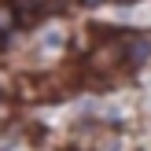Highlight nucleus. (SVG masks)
<instances>
[{
    "instance_id": "1",
    "label": "nucleus",
    "mask_w": 151,
    "mask_h": 151,
    "mask_svg": "<svg viewBox=\"0 0 151 151\" xmlns=\"http://www.w3.org/2000/svg\"><path fill=\"white\" fill-rule=\"evenodd\" d=\"M125 55H129L133 66L147 63V55H151V41H144V37H125Z\"/></svg>"
},
{
    "instance_id": "2",
    "label": "nucleus",
    "mask_w": 151,
    "mask_h": 151,
    "mask_svg": "<svg viewBox=\"0 0 151 151\" xmlns=\"http://www.w3.org/2000/svg\"><path fill=\"white\" fill-rule=\"evenodd\" d=\"M118 55H122V48H118V44H103V48L92 55V66H96V70H111V66L118 63Z\"/></svg>"
},
{
    "instance_id": "3",
    "label": "nucleus",
    "mask_w": 151,
    "mask_h": 151,
    "mask_svg": "<svg viewBox=\"0 0 151 151\" xmlns=\"http://www.w3.org/2000/svg\"><path fill=\"white\" fill-rule=\"evenodd\" d=\"M11 19H19V11H0V26H11Z\"/></svg>"
},
{
    "instance_id": "4",
    "label": "nucleus",
    "mask_w": 151,
    "mask_h": 151,
    "mask_svg": "<svg viewBox=\"0 0 151 151\" xmlns=\"http://www.w3.org/2000/svg\"><path fill=\"white\" fill-rule=\"evenodd\" d=\"M4 44H7V33H4V26H0V48H4Z\"/></svg>"
}]
</instances>
